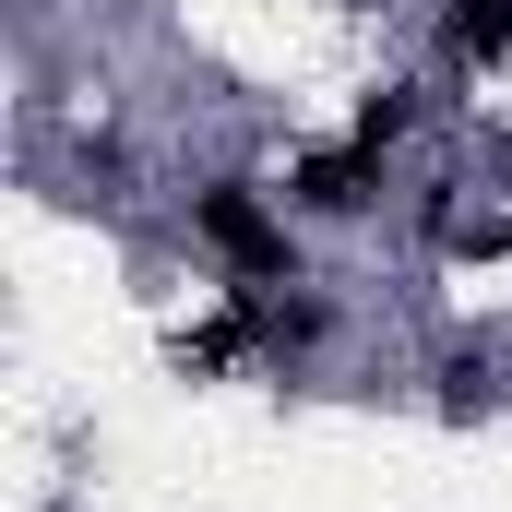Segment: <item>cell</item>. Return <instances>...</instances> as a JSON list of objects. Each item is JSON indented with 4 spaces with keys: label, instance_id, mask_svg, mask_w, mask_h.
Masks as SVG:
<instances>
[{
    "label": "cell",
    "instance_id": "obj_1",
    "mask_svg": "<svg viewBox=\"0 0 512 512\" xmlns=\"http://www.w3.org/2000/svg\"><path fill=\"white\" fill-rule=\"evenodd\" d=\"M191 239L227 262V286H298V215H286V191H262L239 167L191 191Z\"/></svg>",
    "mask_w": 512,
    "mask_h": 512
},
{
    "label": "cell",
    "instance_id": "obj_4",
    "mask_svg": "<svg viewBox=\"0 0 512 512\" xmlns=\"http://www.w3.org/2000/svg\"><path fill=\"white\" fill-rule=\"evenodd\" d=\"M405 131H417V84H382V96L358 108V131H346V143H370V155H393Z\"/></svg>",
    "mask_w": 512,
    "mask_h": 512
},
{
    "label": "cell",
    "instance_id": "obj_3",
    "mask_svg": "<svg viewBox=\"0 0 512 512\" xmlns=\"http://www.w3.org/2000/svg\"><path fill=\"white\" fill-rule=\"evenodd\" d=\"M429 24H441V60H453V72L512 60V0H429Z\"/></svg>",
    "mask_w": 512,
    "mask_h": 512
},
{
    "label": "cell",
    "instance_id": "obj_2",
    "mask_svg": "<svg viewBox=\"0 0 512 512\" xmlns=\"http://www.w3.org/2000/svg\"><path fill=\"white\" fill-rule=\"evenodd\" d=\"M382 167H393V155H370V143L298 155V167H286V215H310V227H358V215L382 203Z\"/></svg>",
    "mask_w": 512,
    "mask_h": 512
},
{
    "label": "cell",
    "instance_id": "obj_5",
    "mask_svg": "<svg viewBox=\"0 0 512 512\" xmlns=\"http://www.w3.org/2000/svg\"><path fill=\"white\" fill-rule=\"evenodd\" d=\"M489 346H441V405H489Z\"/></svg>",
    "mask_w": 512,
    "mask_h": 512
}]
</instances>
